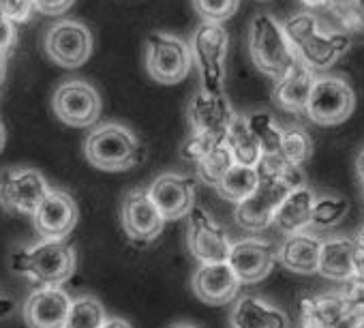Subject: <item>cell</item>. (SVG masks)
Here are the masks:
<instances>
[{
    "mask_svg": "<svg viewBox=\"0 0 364 328\" xmlns=\"http://www.w3.org/2000/svg\"><path fill=\"white\" fill-rule=\"evenodd\" d=\"M360 245L349 236H334L321 240L319 266L317 273L332 281H351L358 279L360 268Z\"/></svg>",
    "mask_w": 364,
    "mask_h": 328,
    "instance_id": "d6986e66",
    "label": "cell"
},
{
    "mask_svg": "<svg viewBox=\"0 0 364 328\" xmlns=\"http://www.w3.org/2000/svg\"><path fill=\"white\" fill-rule=\"evenodd\" d=\"M31 3H33V0H31Z\"/></svg>",
    "mask_w": 364,
    "mask_h": 328,
    "instance_id": "7dc6e473",
    "label": "cell"
},
{
    "mask_svg": "<svg viewBox=\"0 0 364 328\" xmlns=\"http://www.w3.org/2000/svg\"><path fill=\"white\" fill-rule=\"evenodd\" d=\"M196 166H198L200 179H202L204 183L217 187V185L221 183V179H223V176L230 172V168L234 166V157H232L228 144L221 142V144H217L200 163H196Z\"/></svg>",
    "mask_w": 364,
    "mask_h": 328,
    "instance_id": "1f68e13d",
    "label": "cell"
},
{
    "mask_svg": "<svg viewBox=\"0 0 364 328\" xmlns=\"http://www.w3.org/2000/svg\"><path fill=\"white\" fill-rule=\"evenodd\" d=\"M313 200H315V194L306 185L289 191L285 196V200L281 202V206L277 208L272 223H277V228L287 236L298 234V232H306L311 228Z\"/></svg>",
    "mask_w": 364,
    "mask_h": 328,
    "instance_id": "d4e9b609",
    "label": "cell"
},
{
    "mask_svg": "<svg viewBox=\"0 0 364 328\" xmlns=\"http://www.w3.org/2000/svg\"><path fill=\"white\" fill-rule=\"evenodd\" d=\"M3 146H5V127L0 122V150H3Z\"/></svg>",
    "mask_w": 364,
    "mask_h": 328,
    "instance_id": "7bdbcfd3",
    "label": "cell"
},
{
    "mask_svg": "<svg viewBox=\"0 0 364 328\" xmlns=\"http://www.w3.org/2000/svg\"><path fill=\"white\" fill-rule=\"evenodd\" d=\"M173 328H198V326H191V324H178V326H173Z\"/></svg>",
    "mask_w": 364,
    "mask_h": 328,
    "instance_id": "f6af8a7d",
    "label": "cell"
},
{
    "mask_svg": "<svg viewBox=\"0 0 364 328\" xmlns=\"http://www.w3.org/2000/svg\"><path fill=\"white\" fill-rule=\"evenodd\" d=\"M259 183L255 191L236 204V221L247 232H262L266 230L277 215V208L291 191L281 179L274 176H257Z\"/></svg>",
    "mask_w": 364,
    "mask_h": 328,
    "instance_id": "ba28073f",
    "label": "cell"
},
{
    "mask_svg": "<svg viewBox=\"0 0 364 328\" xmlns=\"http://www.w3.org/2000/svg\"><path fill=\"white\" fill-rule=\"evenodd\" d=\"M14 270L41 287H60L75 270V251L67 240L41 238L14 253Z\"/></svg>",
    "mask_w": 364,
    "mask_h": 328,
    "instance_id": "7a4b0ae2",
    "label": "cell"
},
{
    "mask_svg": "<svg viewBox=\"0 0 364 328\" xmlns=\"http://www.w3.org/2000/svg\"><path fill=\"white\" fill-rule=\"evenodd\" d=\"M165 221L187 217L196 206V183L182 174H161L146 189Z\"/></svg>",
    "mask_w": 364,
    "mask_h": 328,
    "instance_id": "4fadbf2b",
    "label": "cell"
},
{
    "mask_svg": "<svg viewBox=\"0 0 364 328\" xmlns=\"http://www.w3.org/2000/svg\"><path fill=\"white\" fill-rule=\"evenodd\" d=\"M234 328H289V317L283 309L257 298L242 296L232 309Z\"/></svg>",
    "mask_w": 364,
    "mask_h": 328,
    "instance_id": "cb8c5ba5",
    "label": "cell"
},
{
    "mask_svg": "<svg viewBox=\"0 0 364 328\" xmlns=\"http://www.w3.org/2000/svg\"><path fill=\"white\" fill-rule=\"evenodd\" d=\"M46 52L60 67H82L92 54V35L80 22H58L46 35Z\"/></svg>",
    "mask_w": 364,
    "mask_h": 328,
    "instance_id": "30bf717a",
    "label": "cell"
},
{
    "mask_svg": "<svg viewBox=\"0 0 364 328\" xmlns=\"http://www.w3.org/2000/svg\"><path fill=\"white\" fill-rule=\"evenodd\" d=\"M16 305L11 298H5V296H0V317H9L14 313Z\"/></svg>",
    "mask_w": 364,
    "mask_h": 328,
    "instance_id": "f35d334b",
    "label": "cell"
},
{
    "mask_svg": "<svg viewBox=\"0 0 364 328\" xmlns=\"http://www.w3.org/2000/svg\"><path fill=\"white\" fill-rule=\"evenodd\" d=\"M249 52L255 67L274 82L298 63L283 26L268 14H257L253 18L249 28Z\"/></svg>",
    "mask_w": 364,
    "mask_h": 328,
    "instance_id": "277c9868",
    "label": "cell"
},
{
    "mask_svg": "<svg viewBox=\"0 0 364 328\" xmlns=\"http://www.w3.org/2000/svg\"><path fill=\"white\" fill-rule=\"evenodd\" d=\"M315 80L317 75L311 69H306L302 63H296L283 78L277 80L272 90L274 103L285 112H294V114L304 112Z\"/></svg>",
    "mask_w": 364,
    "mask_h": 328,
    "instance_id": "603a6c76",
    "label": "cell"
},
{
    "mask_svg": "<svg viewBox=\"0 0 364 328\" xmlns=\"http://www.w3.org/2000/svg\"><path fill=\"white\" fill-rule=\"evenodd\" d=\"M189 46L165 33H152L146 41V69L152 80L161 84H178L191 71Z\"/></svg>",
    "mask_w": 364,
    "mask_h": 328,
    "instance_id": "8992f818",
    "label": "cell"
},
{
    "mask_svg": "<svg viewBox=\"0 0 364 328\" xmlns=\"http://www.w3.org/2000/svg\"><path fill=\"white\" fill-rule=\"evenodd\" d=\"M189 249L202 264H219L228 262L230 255V236L225 230L202 208L193 206L189 213Z\"/></svg>",
    "mask_w": 364,
    "mask_h": 328,
    "instance_id": "7c38bea8",
    "label": "cell"
},
{
    "mask_svg": "<svg viewBox=\"0 0 364 328\" xmlns=\"http://www.w3.org/2000/svg\"><path fill=\"white\" fill-rule=\"evenodd\" d=\"M351 3H353L358 9H364V0H351Z\"/></svg>",
    "mask_w": 364,
    "mask_h": 328,
    "instance_id": "ee69618b",
    "label": "cell"
},
{
    "mask_svg": "<svg viewBox=\"0 0 364 328\" xmlns=\"http://www.w3.org/2000/svg\"><path fill=\"white\" fill-rule=\"evenodd\" d=\"M225 144L234 157V163L236 166H247V168H255L259 159L264 157L259 144L255 142V137L251 135L247 122H245V116H238L234 118V122L230 125L228 133H225Z\"/></svg>",
    "mask_w": 364,
    "mask_h": 328,
    "instance_id": "484cf974",
    "label": "cell"
},
{
    "mask_svg": "<svg viewBox=\"0 0 364 328\" xmlns=\"http://www.w3.org/2000/svg\"><path fill=\"white\" fill-rule=\"evenodd\" d=\"M5 63H7V56L0 52V88H3V82H5Z\"/></svg>",
    "mask_w": 364,
    "mask_h": 328,
    "instance_id": "60d3db41",
    "label": "cell"
},
{
    "mask_svg": "<svg viewBox=\"0 0 364 328\" xmlns=\"http://www.w3.org/2000/svg\"><path fill=\"white\" fill-rule=\"evenodd\" d=\"M54 112L56 116L71 127H88L99 120L101 99L99 92L82 80L65 82L54 92Z\"/></svg>",
    "mask_w": 364,
    "mask_h": 328,
    "instance_id": "8fae6325",
    "label": "cell"
},
{
    "mask_svg": "<svg viewBox=\"0 0 364 328\" xmlns=\"http://www.w3.org/2000/svg\"><path fill=\"white\" fill-rule=\"evenodd\" d=\"M75 0H33L35 11L43 14V16H60L65 14Z\"/></svg>",
    "mask_w": 364,
    "mask_h": 328,
    "instance_id": "8d00e7d4",
    "label": "cell"
},
{
    "mask_svg": "<svg viewBox=\"0 0 364 328\" xmlns=\"http://www.w3.org/2000/svg\"><path fill=\"white\" fill-rule=\"evenodd\" d=\"M16 41H18L16 24L9 18H5V14L0 11V52L7 56L16 48Z\"/></svg>",
    "mask_w": 364,
    "mask_h": 328,
    "instance_id": "d590c367",
    "label": "cell"
},
{
    "mask_svg": "<svg viewBox=\"0 0 364 328\" xmlns=\"http://www.w3.org/2000/svg\"><path fill=\"white\" fill-rule=\"evenodd\" d=\"M277 262V249L262 238H242L232 243L228 264L240 283H257L266 279Z\"/></svg>",
    "mask_w": 364,
    "mask_h": 328,
    "instance_id": "9a60e30c",
    "label": "cell"
},
{
    "mask_svg": "<svg viewBox=\"0 0 364 328\" xmlns=\"http://www.w3.org/2000/svg\"><path fill=\"white\" fill-rule=\"evenodd\" d=\"M259 179H257V172L255 168H247V166H234L230 168V172L221 179V183L217 185V191L230 200V202H242L245 198H249L255 187H257Z\"/></svg>",
    "mask_w": 364,
    "mask_h": 328,
    "instance_id": "83f0119b",
    "label": "cell"
},
{
    "mask_svg": "<svg viewBox=\"0 0 364 328\" xmlns=\"http://www.w3.org/2000/svg\"><path fill=\"white\" fill-rule=\"evenodd\" d=\"M101 328H133L129 322H124V319H120V317H112V319H107Z\"/></svg>",
    "mask_w": 364,
    "mask_h": 328,
    "instance_id": "ab89813d",
    "label": "cell"
},
{
    "mask_svg": "<svg viewBox=\"0 0 364 328\" xmlns=\"http://www.w3.org/2000/svg\"><path fill=\"white\" fill-rule=\"evenodd\" d=\"M281 26H283V33H285V37H287V41H289L291 48H294L298 41H302L306 35H311V33H315L317 28H321L317 16H313V14H309V11L291 16V18L285 20V24H281Z\"/></svg>",
    "mask_w": 364,
    "mask_h": 328,
    "instance_id": "836d02e7",
    "label": "cell"
},
{
    "mask_svg": "<svg viewBox=\"0 0 364 328\" xmlns=\"http://www.w3.org/2000/svg\"><path fill=\"white\" fill-rule=\"evenodd\" d=\"M245 122L264 154H279L283 127L274 120V116L270 112H264V110L251 112L245 116Z\"/></svg>",
    "mask_w": 364,
    "mask_h": 328,
    "instance_id": "4316f807",
    "label": "cell"
},
{
    "mask_svg": "<svg viewBox=\"0 0 364 328\" xmlns=\"http://www.w3.org/2000/svg\"><path fill=\"white\" fill-rule=\"evenodd\" d=\"M86 159L95 168L105 172H120L131 170L133 166L144 161V144L137 135L122 125L109 122L97 127L84 144Z\"/></svg>",
    "mask_w": 364,
    "mask_h": 328,
    "instance_id": "3957f363",
    "label": "cell"
},
{
    "mask_svg": "<svg viewBox=\"0 0 364 328\" xmlns=\"http://www.w3.org/2000/svg\"><path fill=\"white\" fill-rule=\"evenodd\" d=\"M302 328H315V326H311V324H302Z\"/></svg>",
    "mask_w": 364,
    "mask_h": 328,
    "instance_id": "bcb514c9",
    "label": "cell"
},
{
    "mask_svg": "<svg viewBox=\"0 0 364 328\" xmlns=\"http://www.w3.org/2000/svg\"><path fill=\"white\" fill-rule=\"evenodd\" d=\"M355 243L360 245V249H364V223L360 226V230H358V234H355Z\"/></svg>",
    "mask_w": 364,
    "mask_h": 328,
    "instance_id": "b9f144b4",
    "label": "cell"
},
{
    "mask_svg": "<svg viewBox=\"0 0 364 328\" xmlns=\"http://www.w3.org/2000/svg\"><path fill=\"white\" fill-rule=\"evenodd\" d=\"M33 217L35 228L43 238L65 240L77 223V206L69 194L50 189Z\"/></svg>",
    "mask_w": 364,
    "mask_h": 328,
    "instance_id": "ac0fdd59",
    "label": "cell"
},
{
    "mask_svg": "<svg viewBox=\"0 0 364 328\" xmlns=\"http://www.w3.org/2000/svg\"><path fill=\"white\" fill-rule=\"evenodd\" d=\"M48 191L50 185L37 170L9 168L0 174V206L7 211L35 215Z\"/></svg>",
    "mask_w": 364,
    "mask_h": 328,
    "instance_id": "9c48e42d",
    "label": "cell"
},
{
    "mask_svg": "<svg viewBox=\"0 0 364 328\" xmlns=\"http://www.w3.org/2000/svg\"><path fill=\"white\" fill-rule=\"evenodd\" d=\"M240 0H193L196 11L204 18V22L223 24L238 11Z\"/></svg>",
    "mask_w": 364,
    "mask_h": 328,
    "instance_id": "d6a6232c",
    "label": "cell"
},
{
    "mask_svg": "<svg viewBox=\"0 0 364 328\" xmlns=\"http://www.w3.org/2000/svg\"><path fill=\"white\" fill-rule=\"evenodd\" d=\"M349 213V202L343 196H315L311 226L317 230H330L345 219Z\"/></svg>",
    "mask_w": 364,
    "mask_h": 328,
    "instance_id": "f546056e",
    "label": "cell"
},
{
    "mask_svg": "<svg viewBox=\"0 0 364 328\" xmlns=\"http://www.w3.org/2000/svg\"><path fill=\"white\" fill-rule=\"evenodd\" d=\"M313 152V142L309 137V133L302 127H287L283 129V137H281V148H279V157L291 166L302 168L309 161Z\"/></svg>",
    "mask_w": 364,
    "mask_h": 328,
    "instance_id": "4dcf8cb0",
    "label": "cell"
},
{
    "mask_svg": "<svg viewBox=\"0 0 364 328\" xmlns=\"http://www.w3.org/2000/svg\"><path fill=\"white\" fill-rule=\"evenodd\" d=\"M319 251H321V238L306 232L289 234L283 245L277 249V260L291 273L298 275H313L319 266Z\"/></svg>",
    "mask_w": 364,
    "mask_h": 328,
    "instance_id": "7402d4cb",
    "label": "cell"
},
{
    "mask_svg": "<svg viewBox=\"0 0 364 328\" xmlns=\"http://www.w3.org/2000/svg\"><path fill=\"white\" fill-rule=\"evenodd\" d=\"M228 48L230 35L223 24L202 22L191 37V60L200 71L202 90L221 95L228 73Z\"/></svg>",
    "mask_w": 364,
    "mask_h": 328,
    "instance_id": "5b68a950",
    "label": "cell"
},
{
    "mask_svg": "<svg viewBox=\"0 0 364 328\" xmlns=\"http://www.w3.org/2000/svg\"><path fill=\"white\" fill-rule=\"evenodd\" d=\"M300 317L315 328H364V279L347 281L341 292L304 296Z\"/></svg>",
    "mask_w": 364,
    "mask_h": 328,
    "instance_id": "6da1fadb",
    "label": "cell"
},
{
    "mask_svg": "<svg viewBox=\"0 0 364 328\" xmlns=\"http://www.w3.org/2000/svg\"><path fill=\"white\" fill-rule=\"evenodd\" d=\"M355 105V95L343 78H317L304 107V114L323 127L341 125L349 118Z\"/></svg>",
    "mask_w": 364,
    "mask_h": 328,
    "instance_id": "52a82bcc",
    "label": "cell"
},
{
    "mask_svg": "<svg viewBox=\"0 0 364 328\" xmlns=\"http://www.w3.org/2000/svg\"><path fill=\"white\" fill-rule=\"evenodd\" d=\"M240 281L228 262L219 264H202L193 277V292L200 300L208 305H225L232 302L240 290Z\"/></svg>",
    "mask_w": 364,
    "mask_h": 328,
    "instance_id": "44dd1931",
    "label": "cell"
},
{
    "mask_svg": "<svg viewBox=\"0 0 364 328\" xmlns=\"http://www.w3.org/2000/svg\"><path fill=\"white\" fill-rule=\"evenodd\" d=\"M107 322L103 305L92 296H80L71 300L65 328H101Z\"/></svg>",
    "mask_w": 364,
    "mask_h": 328,
    "instance_id": "f1b7e54d",
    "label": "cell"
},
{
    "mask_svg": "<svg viewBox=\"0 0 364 328\" xmlns=\"http://www.w3.org/2000/svg\"><path fill=\"white\" fill-rule=\"evenodd\" d=\"M187 116H189V125L193 133H206V135L225 139V133L230 125L234 122L236 112L223 92L213 95L206 90H198L193 99L189 101Z\"/></svg>",
    "mask_w": 364,
    "mask_h": 328,
    "instance_id": "2e32d148",
    "label": "cell"
},
{
    "mask_svg": "<svg viewBox=\"0 0 364 328\" xmlns=\"http://www.w3.org/2000/svg\"><path fill=\"white\" fill-rule=\"evenodd\" d=\"M351 48V37L343 31H321L306 35L302 41H298L291 50L306 69L313 73L330 69L347 50Z\"/></svg>",
    "mask_w": 364,
    "mask_h": 328,
    "instance_id": "5bb4252c",
    "label": "cell"
},
{
    "mask_svg": "<svg viewBox=\"0 0 364 328\" xmlns=\"http://www.w3.org/2000/svg\"><path fill=\"white\" fill-rule=\"evenodd\" d=\"M225 139L221 137H213V135H206V133H191L185 144H182L180 152H182V159H187L191 163H200L217 144H221Z\"/></svg>",
    "mask_w": 364,
    "mask_h": 328,
    "instance_id": "e575fe53",
    "label": "cell"
},
{
    "mask_svg": "<svg viewBox=\"0 0 364 328\" xmlns=\"http://www.w3.org/2000/svg\"><path fill=\"white\" fill-rule=\"evenodd\" d=\"M355 174H358V181L362 187V198H364V148L360 150V154L355 159Z\"/></svg>",
    "mask_w": 364,
    "mask_h": 328,
    "instance_id": "74e56055",
    "label": "cell"
},
{
    "mask_svg": "<svg viewBox=\"0 0 364 328\" xmlns=\"http://www.w3.org/2000/svg\"><path fill=\"white\" fill-rule=\"evenodd\" d=\"M165 219L146 189L131 191L122 202V228L133 243H152L163 232Z\"/></svg>",
    "mask_w": 364,
    "mask_h": 328,
    "instance_id": "e0dca14e",
    "label": "cell"
},
{
    "mask_svg": "<svg viewBox=\"0 0 364 328\" xmlns=\"http://www.w3.org/2000/svg\"><path fill=\"white\" fill-rule=\"evenodd\" d=\"M71 296L63 287H39L24 302L28 328H65Z\"/></svg>",
    "mask_w": 364,
    "mask_h": 328,
    "instance_id": "ffe728a7",
    "label": "cell"
}]
</instances>
